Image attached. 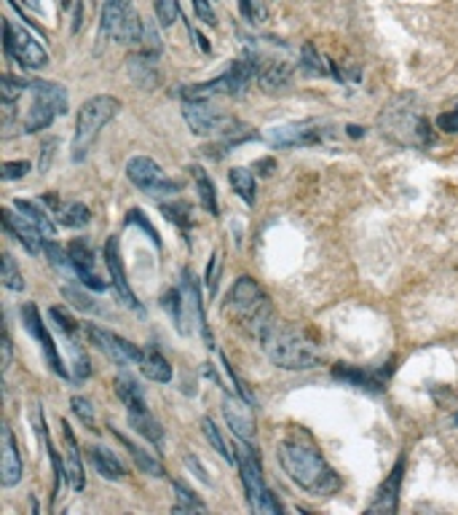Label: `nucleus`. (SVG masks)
I'll use <instances>...</instances> for the list:
<instances>
[{"instance_id": "obj_1", "label": "nucleus", "mask_w": 458, "mask_h": 515, "mask_svg": "<svg viewBox=\"0 0 458 515\" xmlns=\"http://www.w3.org/2000/svg\"><path fill=\"white\" fill-rule=\"evenodd\" d=\"M277 457H279L282 470L290 475V481L295 486H301L305 494L330 497L340 489L338 473L327 465V459L316 448L313 438L304 430H295L287 438H282L277 446Z\"/></svg>"}, {"instance_id": "obj_33", "label": "nucleus", "mask_w": 458, "mask_h": 515, "mask_svg": "<svg viewBox=\"0 0 458 515\" xmlns=\"http://www.w3.org/2000/svg\"><path fill=\"white\" fill-rule=\"evenodd\" d=\"M301 70L305 75H330L332 65H327V59L316 51L313 43H305L304 51H301Z\"/></svg>"}, {"instance_id": "obj_8", "label": "nucleus", "mask_w": 458, "mask_h": 515, "mask_svg": "<svg viewBox=\"0 0 458 515\" xmlns=\"http://www.w3.org/2000/svg\"><path fill=\"white\" fill-rule=\"evenodd\" d=\"M236 467H239V473H242V484H244L247 502H250L252 513H269V515L282 513V505L274 500L271 489L266 486L263 465H260V454L252 448V440L236 438Z\"/></svg>"}, {"instance_id": "obj_5", "label": "nucleus", "mask_w": 458, "mask_h": 515, "mask_svg": "<svg viewBox=\"0 0 458 515\" xmlns=\"http://www.w3.org/2000/svg\"><path fill=\"white\" fill-rule=\"evenodd\" d=\"M161 304H163V309L169 312V317H172V323H174L177 333L190 336L196 328H201L207 346H209V349H215V339H212L209 325H207V320H204V306H201L198 277H196L190 269H182L177 288L166 290Z\"/></svg>"}, {"instance_id": "obj_55", "label": "nucleus", "mask_w": 458, "mask_h": 515, "mask_svg": "<svg viewBox=\"0 0 458 515\" xmlns=\"http://www.w3.org/2000/svg\"><path fill=\"white\" fill-rule=\"evenodd\" d=\"M348 135H351V138H362V127H354V124H351V127H348Z\"/></svg>"}, {"instance_id": "obj_37", "label": "nucleus", "mask_w": 458, "mask_h": 515, "mask_svg": "<svg viewBox=\"0 0 458 515\" xmlns=\"http://www.w3.org/2000/svg\"><path fill=\"white\" fill-rule=\"evenodd\" d=\"M172 489L177 492V505L172 508L174 513H193V511L204 513V511H207V505H204V502H201V500H198L190 489H185L180 481H174V484H172Z\"/></svg>"}, {"instance_id": "obj_53", "label": "nucleus", "mask_w": 458, "mask_h": 515, "mask_svg": "<svg viewBox=\"0 0 458 515\" xmlns=\"http://www.w3.org/2000/svg\"><path fill=\"white\" fill-rule=\"evenodd\" d=\"M8 365H11V336L5 331V339H3V368L8 370Z\"/></svg>"}, {"instance_id": "obj_32", "label": "nucleus", "mask_w": 458, "mask_h": 515, "mask_svg": "<svg viewBox=\"0 0 458 515\" xmlns=\"http://www.w3.org/2000/svg\"><path fill=\"white\" fill-rule=\"evenodd\" d=\"M228 180H231V188L242 196V201L252 207L255 204V191H258L255 174L247 170V167H233V170L228 172Z\"/></svg>"}, {"instance_id": "obj_57", "label": "nucleus", "mask_w": 458, "mask_h": 515, "mask_svg": "<svg viewBox=\"0 0 458 515\" xmlns=\"http://www.w3.org/2000/svg\"><path fill=\"white\" fill-rule=\"evenodd\" d=\"M456 424H458V416H456Z\"/></svg>"}, {"instance_id": "obj_51", "label": "nucleus", "mask_w": 458, "mask_h": 515, "mask_svg": "<svg viewBox=\"0 0 458 515\" xmlns=\"http://www.w3.org/2000/svg\"><path fill=\"white\" fill-rule=\"evenodd\" d=\"M190 38L196 40V46H198V49H201L204 54H209V51H212V46H209V40H207V38H204V35H201L198 30H193V27H190Z\"/></svg>"}, {"instance_id": "obj_6", "label": "nucleus", "mask_w": 458, "mask_h": 515, "mask_svg": "<svg viewBox=\"0 0 458 515\" xmlns=\"http://www.w3.org/2000/svg\"><path fill=\"white\" fill-rule=\"evenodd\" d=\"M27 97V108L19 113V127L27 135L48 129L59 116L67 113V92L54 81H30Z\"/></svg>"}, {"instance_id": "obj_16", "label": "nucleus", "mask_w": 458, "mask_h": 515, "mask_svg": "<svg viewBox=\"0 0 458 515\" xmlns=\"http://www.w3.org/2000/svg\"><path fill=\"white\" fill-rule=\"evenodd\" d=\"M394 365L392 360L383 362L381 368H373V370H365V368H357V365H335L332 368V378L348 384V386H357V389H365V392H383L386 389V381L392 376Z\"/></svg>"}, {"instance_id": "obj_48", "label": "nucleus", "mask_w": 458, "mask_h": 515, "mask_svg": "<svg viewBox=\"0 0 458 515\" xmlns=\"http://www.w3.org/2000/svg\"><path fill=\"white\" fill-rule=\"evenodd\" d=\"M54 148H57V138H48V140L43 143V148H40V174L48 172V164H51V159H54Z\"/></svg>"}, {"instance_id": "obj_54", "label": "nucleus", "mask_w": 458, "mask_h": 515, "mask_svg": "<svg viewBox=\"0 0 458 515\" xmlns=\"http://www.w3.org/2000/svg\"><path fill=\"white\" fill-rule=\"evenodd\" d=\"M59 3H62V8H65V11H67V8H73V11H75L81 0H59Z\"/></svg>"}, {"instance_id": "obj_9", "label": "nucleus", "mask_w": 458, "mask_h": 515, "mask_svg": "<svg viewBox=\"0 0 458 515\" xmlns=\"http://www.w3.org/2000/svg\"><path fill=\"white\" fill-rule=\"evenodd\" d=\"M102 35L113 43H140L143 40V22L132 0H105L102 5Z\"/></svg>"}, {"instance_id": "obj_11", "label": "nucleus", "mask_w": 458, "mask_h": 515, "mask_svg": "<svg viewBox=\"0 0 458 515\" xmlns=\"http://www.w3.org/2000/svg\"><path fill=\"white\" fill-rule=\"evenodd\" d=\"M3 46H5V54L27 70H38L48 65L46 49L30 35V30H24L13 19L3 22Z\"/></svg>"}, {"instance_id": "obj_52", "label": "nucleus", "mask_w": 458, "mask_h": 515, "mask_svg": "<svg viewBox=\"0 0 458 515\" xmlns=\"http://www.w3.org/2000/svg\"><path fill=\"white\" fill-rule=\"evenodd\" d=\"M255 170L260 172V174H263V177H269V174H271V172L277 170V162H274V159H260V162H258V164H255Z\"/></svg>"}, {"instance_id": "obj_23", "label": "nucleus", "mask_w": 458, "mask_h": 515, "mask_svg": "<svg viewBox=\"0 0 458 515\" xmlns=\"http://www.w3.org/2000/svg\"><path fill=\"white\" fill-rule=\"evenodd\" d=\"M62 443H65V473H67V484L73 492H84L86 489V478H84V465H81V451H78V440L70 430V424L62 419Z\"/></svg>"}, {"instance_id": "obj_25", "label": "nucleus", "mask_w": 458, "mask_h": 515, "mask_svg": "<svg viewBox=\"0 0 458 515\" xmlns=\"http://www.w3.org/2000/svg\"><path fill=\"white\" fill-rule=\"evenodd\" d=\"M116 395H119V400L127 405V413H132V411H148L145 389L140 386V381H137L132 373H119V378H116Z\"/></svg>"}, {"instance_id": "obj_20", "label": "nucleus", "mask_w": 458, "mask_h": 515, "mask_svg": "<svg viewBox=\"0 0 458 515\" xmlns=\"http://www.w3.org/2000/svg\"><path fill=\"white\" fill-rule=\"evenodd\" d=\"M67 255H70V263H73V271L78 277V282L84 288H92V290H105L108 282H102L94 271V253L92 247L86 244V239H73L67 244Z\"/></svg>"}, {"instance_id": "obj_50", "label": "nucleus", "mask_w": 458, "mask_h": 515, "mask_svg": "<svg viewBox=\"0 0 458 515\" xmlns=\"http://www.w3.org/2000/svg\"><path fill=\"white\" fill-rule=\"evenodd\" d=\"M437 127H440L443 132H458V108L456 111H451V113L437 116Z\"/></svg>"}, {"instance_id": "obj_21", "label": "nucleus", "mask_w": 458, "mask_h": 515, "mask_svg": "<svg viewBox=\"0 0 458 515\" xmlns=\"http://www.w3.org/2000/svg\"><path fill=\"white\" fill-rule=\"evenodd\" d=\"M402 473H405V457H400L397 459V465H394V470L389 473V478L381 484V489H378V494H375V500L367 505V513H397V508H400V486H402Z\"/></svg>"}, {"instance_id": "obj_15", "label": "nucleus", "mask_w": 458, "mask_h": 515, "mask_svg": "<svg viewBox=\"0 0 458 515\" xmlns=\"http://www.w3.org/2000/svg\"><path fill=\"white\" fill-rule=\"evenodd\" d=\"M19 315H22V325H24V331L38 342L40 351H43V357H46V362L51 365V370H54L57 376L67 378L70 373H67V368H65V362H62V357H59V351H57V343L51 339V333L46 331V325H43V320H40L35 304H24Z\"/></svg>"}, {"instance_id": "obj_4", "label": "nucleus", "mask_w": 458, "mask_h": 515, "mask_svg": "<svg viewBox=\"0 0 458 515\" xmlns=\"http://www.w3.org/2000/svg\"><path fill=\"white\" fill-rule=\"evenodd\" d=\"M225 315L239 323L250 336L260 339L266 328L277 320L271 298L252 277H239L225 298Z\"/></svg>"}, {"instance_id": "obj_35", "label": "nucleus", "mask_w": 458, "mask_h": 515, "mask_svg": "<svg viewBox=\"0 0 458 515\" xmlns=\"http://www.w3.org/2000/svg\"><path fill=\"white\" fill-rule=\"evenodd\" d=\"M201 430H204V438L209 440V446H215V451L228 462V465H236V454L231 451V446L223 440V435H220V430H217V424L212 422V419H204L201 422Z\"/></svg>"}, {"instance_id": "obj_38", "label": "nucleus", "mask_w": 458, "mask_h": 515, "mask_svg": "<svg viewBox=\"0 0 458 515\" xmlns=\"http://www.w3.org/2000/svg\"><path fill=\"white\" fill-rule=\"evenodd\" d=\"M161 212L166 215V220H172L174 226H180L182 231H188L193 226V215H190V204L185 201H172V204H161Z\"/></svg>"}, {"instance_id": "obj_24", "label": "nucleus", "mask_w": 458, "mask_h": 515, "mask_svg": "<svg viewBox=\"0 0 458 515\" xmlns=\"http://www.w3.org/2000/svg\"><path fill=\"white\" fill-rule=\"evenodd\" d=\"M127 70L132 75V81L143 89H155L161 84V73H158V54L143 51V54H132L127 59Z\"/></svg>"}, {"instance_id": "obj_2", "label": "nucleus", "mask_w": 458, "mask_h": 515, "mask_svg": "<svg viewBox=\"0 0 458 515\" xmlns=\"http://www.w3.org/2000/svg\"><path fill=\"white\" fill-rule=\"evenodd\" d=\"M378 129L400 148L424 151L432 146V127L416 94H397L378 113Z\"/></svg>"}, {"instance_id": "obj_36", "label": "nucleus", "mask_w": 458, "mask_h": 515, "mask_svg": "<svg viewBox=\"0 0 458 515\" xmlns=\"http://www.w3.org/2000/svg\"><path fill=\"white\" fill-rule=\"evenodd\" d=\"M48 317L57 323V328L67 336V342H78V333H81V325L75 323V317L65 309V306H51L48 309Z\"/></svg>"}, {"instance_id": "obj_43", "label": "nucleus", "mask_w": 458, "mask_h": 515, "mask_svg": "<svg viewBox=\"0 0 458 515\" xmlns=\"http://www.w3.org/2000/svg\"><path fill=\"white\" fill-rule=\"evenodd\" d=\"M70 408H73V413H75L89 430H94V408H92V403H89L86 397L75 395V397L70 400Z\"/></svg>"}, {"instance_id": "obj_18", "label": "nucleus", "mask_w": 458, "mask_h": 515, "mask_svg": "<svg viewBox=\"0 0 458 515\" xmlns=\"http://www.w3.org/2000/svg\"><path fill=\"white\" fill-rule=\"evenodd\" d=\"M0 220H3L5 234L13 236L27 253H32V255H40V253H43V234H40L22 212L16 215L13 209L3 207V209H0Z\"/></svg>"}, {"instance_id": "obj_17", "label": "nucleus", "mask_w": 458, "mask_h": 515, "mask_svg": "<svg viewBox=\"0 0 458 515\" xmlns=\"http://www.w3.org/2000/svg\"><path fill=\"white\" fill-rule=\"evenodd\" d=\"M105 266H108V274H110V280H113V288H116L119 298H121L127 306H132L135 312H143V304L137 301L135 290L129 288V280H127V271H124L119 236H110V239L105 242Z\"/></svg>"}, {"instance_id": "obj_27", "label": "nucleus", "mask_w": 458, "mask_h": 515, "mask_svg": "<svg viewBox=\"0 0 458 515\" xmlns=\"http://www.w3.org/2000/svg\"><path fill=\"white\" fill-rule=\"evenodd\" d=\"M108 430H110V432L116 435V440L129 451V457L135 459V465H137L145 475H153V478H163V475H166V473H163V465H161L158 457H153L151 451H145V448H140L137 443H132L129 438H124L119 430H113V427H108Z\"/></svg>"}, {"instance_id": "obj_40", "label": "nucleus", "mask_w": 458, "mask_h": 515, "mask_svg": "<svg viewBox=\"0 0 458 515\" xmlns=\"http://www.w3.org/2000/svg\"><path fill=\"white\" fill-rule=\"evenodd\" d=\"M155 16L161 27H172L180 16V3L177 0H155Z\"/></svg>"}, {"instance_id": "obj_30", "label": "nucleus", "mask_w": 458, "mask_h": 515, "mask_svg": "<svg viewBox=\"0 0 458 515\" xmlns=\"http://www.w3.org/2000/svg\"><path fill=\"white\" fill-rule=\"evenodd\" d=\"M190 174H193V180H196V191H198V201H201V207L209 212V215H220V204H217V191H215V182L209 180V174L204 172V167H198V164H193L190 167Z\"/></svg>"}, {"instance_id": "obj_12", "label": "nucleus", "mask_w": 458, "mask_h": 515, "mask_svg": "<svg viewBox=\"0 0 458 515\" xmlns=\"http://www.w3.org/2000/svg\"><path fill=\"white\" fill-rule=\"evenodd\" d=\"M332 135V127L321 119H305L274 127L269 132V143L277 148H308V146H321Z\"/></svg>"}, {"instance_id": "obj_29", "label": "nucleus", "mask_w": 458, "mask_h": 515, "mask_svg": "<svg viewBox=\"0 0 458 515\" xmlns=\"http://www.w3.org/2000/svg\"><path fill=\"white\" fill-rule=\"evenodd\" d=\"M89 459L92 465L97 467V473L108 481H124L127 478V470L124 465L119 462V457L110 451V448H102V446H92L89 448Z\"/></svg>"}, {"instance_id": "obj_10", "label": "nucleus", "mask_w": 458, "mask_h": 515, "mask_svg": "<svg viewBox=\"0 0 458 515\" xmlns=\"http://www.w3.org/2000/svg\"><path fill=\"white\" fill-rule=\"evenodd\" d=\"M182 116H185L193 135L223 138V135L242 127V121H236L223 108H217L215 100H185L182 102Z\"/></svg>"}, {"instance_id": "obj_44", "label": "nucleus", "mask_w": 458, "mask_h": 515, "mask_svg": "<svg viewBox=\"0 0 458 515\" xmlns=\"http://www.w3.org/2000/svg\"><path fill=\"white\" fill-rule=\"evenodd\" d=\"M62 296H65L75 309H81V312H94V309H97L94 301H92L89 296H84L81 290H75V288H62Z\"/></svg>"}, {"instance_id": "obj_13", "label": "nucleus", "mask_w": 458, "mask_h": 515, "mask_svg": "<svg viewBox=\"0 0 458 515\" xmlns=\"http://www.w3.org/2000/svg\"><path fill=\"white\" fill-rule=\"evenodd\" d=\"M127 177L143 191V193H148V196H155V199H161V196H172V193H177L180 188H182V182L180 180H172V177H166L161 167L148 159V156H135V159H129V164H127Z\"/></svg>"}, {"instance_id": "obj_56", "label": "nucleus", "mask_w": 458, "mask_h": 515, "mask_svg": "<svg viewBox=\"0 0 458 515\" xmlns=\"http://www.w3.org/2000/svg\"><path fill=\"white\" fill-rule=\"evenodd\" d=\"M22 3H24V5H30V8H35V11L40 8V0H22Z\"/></svg>"}, {"instance_id": "obj_41", "label": "nucleus", "mask_w": 458, "mask_h": 515, "mask_svg": "<svg viewBox=\"0 0 458 515\" xmlns=\"http://www.w3.org/2000/svg\"><path fill=\"white\" fill-rule=\"evenodd\" d=\"M127 226H140V228L151 236L153 244H155V247H161V236H158L155 226H153L151 220L143 215V209H137V207H135V209H129V212H127Z\"/></svg>"}, {"instance_id": "obj_3", "label": "nucleus", "mask_w": 458, "mask_h": 515, "mask_svg": "<svg viewBox=\"0 0 458 515\" xmlns=\"http://www.w3.org/2000/svg\"><path fill=\"white\" fill-rule=\"evenodd\" d=\"M258 342L277 368L313 370L321 365V346L308 331L298 328V325L274 320Z\"/></svg>"}, {"instance_id": "obj_19", "label": "nucleus", "mask_w": 458, "mask_h": 515, "mask_svg": "<svg viewBox=\"0 0 458 515\" xmlns=\"http://www.w3.org/2000/svg\"><path fill=\"white\" fill-rule=\"evenodd\" d=\"M252 403L244 400L242 395L236 392H225V400H223V416L233 432V438H244V440H252L255 438V422H252Z\"/></svg>"}, {"instance_id": "obj_26", "label": "nucleus", "mask_w": 458, "mask_h": 515, "mask_svg": "<svg viewBox=\"0 0 458 515\" xmlns=\"http://www.w3.org/2000/svg\"><path fill=\"white\" fill-rule=\"evenodd\" d=\"M13 209L22 212L46 239L57 234V226L51 223V218H48V212L43 207V199L40 201H35V199H13Z\"/></svg>"}, {"instance_id": "obj_14", "label": "nucleus", "mask_w": 458, "mask_h": 515, "mask_svg": "<svg viewBox=\"0 0 458 515\" xmlns=\"http://www.w3.org/2000/svg\"><path fill=\"white\" fill-rule=\"evenodd\" d=\"M86 336L92 339V343H94L102 354H108V357H110L116 365H121V368L140 365V360H143V349H140V346H135L132 342L116 336L113 331H105V328H100V325H86Z\"/></svg>"}, {"instance_id": "obj_22", "label": "nucleus", "mask_w": 458, "mask_h": 515, "mask_svg": "<svg viewBox=\"0 0 458 515\" xmlns=\"http://www.w3.org/2000/svg\"><path fill=\"white\" fill-rule=\"evenodd\" d=\"M24 475V467H22V457H19V448H16V440H13V432L8 424H3V454H0V484L5 489L16 486Z\"/></svg>"}, {"instance_id": "obj_7", "label": "nucleus", "mask_w": 458, "mask_h": 515, "mask_svg": "<svg viewBox=\"0 0 458 515\" xmlns=\"http://www.w3.org/2000/svg\"><path fill=\"white\" fill-rule=\"evenodd\" d=\"M119 111H121V102L110 94L92 97L81 105L78 121H75V138H73V159L75 162H84L89 156L100 132L119 116Z\"/></svg>"}, {"instance_id": "obj_34", "label": "nucleus", "mask_w": 458, "mask_h": 515, "mask_svg": "<svg viewBox=\"0 0 458 515\" xmlns=\"http://www.w3.org/2000/svg\"><path fill=\"white\" fill-rule=\"evenodd\" d=\"M89 220H92V212H89V207L81 204V201H73V204H67V207L59 209V223H62L65 228H84Z\"/></svg>"}, {"instance_id": "obj_47", "label": "nucleus", "mask_w": 458, "mask_h": 515, "mask_svg": "<svg viewBox=\"0 0 458 515\" xmlns=\"http://www.w3.org/2000/svg\"><path fill=\"white\" fill-rule=\"evenodd\" d=\"M140 43H145V51H151V54H158V51H161V40H158L155 24H145V27H143V40H140Z\"/></svg>"}, {"instance_id": "obj_28", "label": "nucleus", "mask_w": 458, "mask_h": 515, "mask_svg": "<svg viewBox=\"0 0 458 515\" xmlns=\"http://www.w3.org/2000/svg\"><path fill=\"white\" fill-rule=\"evenodd\" d=\"M140 370H143L145 378L158 381V384H169V381H172V365H169V360L158 351V346H153V343L148 349H143Z\"/></svg>"}, {"instance_id": "obj_45", "label": "nucleus", "mask_w": 458, "mask_h": 515, "mask_svg": "<svg viewBox=\"0 0 458 515\" xmlns=\"http://www.w3.org/2000/svg\"><path fill=\"white\" fill-rule=\"evenodd\" d=\"M193 11L198 16V22H204L207 27H217V16L209 0H193Z\"/></svg>"}, {"instance_id": "obj_49", "label": "nucleus", "mask_w": 458, "mask_h": 515, "mask_svg": "<svg viewBox=\"0 0 458 515\" xmlns=\"http://www.w3.org/2000/svg\"><path fill=\"white\" fill-rule=\"evenodd\" d=\"M239 8H242V13H244L250 22L263 19V8H258V0H239Z\"/></svg>"}, {"instance_id": "obj_39", "label": "nucleus", "mask_w": 458, "mask_h": 515, "mask_svg": "<svg viewBox=\"0 0 458 515\" xmlns=\"http://www.w3.org/2000/svg\"><path fill=\"white\" fill-rule=\"evenodd\" d=\"M3 285L8 288V290H24V277H22V271L16 269V263H13V258L8 255V253H3Z\"/></svg>"}, {"instance_id": "obj_42", "label": "nucleus", "mask_w": 458, "mask_h": 515, "mask_svg": "<svg viewBox=\"0 0 458 515\" xmlns=\"http://www.w3.org/2000/svg\"><path fill=\"white\" fill-rule=\"evenodd\" d=\"M220 271H223V253L215 250V253H212V261H209V269H207V290H209V298H215V293H217Z\"/></svg>"}, {"instance_id": "obj_31", "label": "nucleus", "mask_w": 458, "mask_h": 515, "mask_svg": "<svg viewBox=\"0 0 458 515\" xmlns=\"http://www.w3.org/2000/svg\"><path fill=\"white\" fill-rule=\"evenodd\" d=\"M129 416V424H132V430H137L145 440H151L153 446H161L163 443V427L158 424V419L151 413V408L148 411H132V413H127Z\"/></svg>"}, {"instance_id": "obj_46", "label": "nucleus", "mask_w": 458, "mask_h": 515, "mask_svg": "<svg viewBox=\"0 0 458 515\" xmlns=\"http://www.w3.org/2000/svg\"><path fill=\"white\" fill-rule=\"evenodd\" d=\"M30 172V162H3L0 167V177L3 180H19Z\"/></svg>"}]
</instances>
